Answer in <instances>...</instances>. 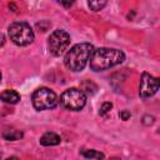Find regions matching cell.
Listing matches in <instances>:
<instances>
[{
    "instance_id": "1",
    "label": "cell",
    "mask_w": 160,
    "mask_h": 160,
    "mask_svg": "<svg viewBox=\"0 0 160 160\" xmlns=\"http://www.w3.org/2000/svg\"><path fill=\"white\" fill-rule=\"evenodd\" d=\"M124 60H125V54L121 50L110 49V48H99V49H94L89 59V64L92 71H104L121 64Z\"/></svg>"
},
{
    "instance_id": "2",
    "label": "cell",
    "mask_w": 160,
    "mask_h": 160,
    "mask_svg": "<svg viewBox=\"0 0 160 160\" xmlns=\"http://www.w3.org/2000/svg\"><path fill=\"white\" fill-rule=\"evenodd\" d=\"M94 51V46L89 42H80L74 45L64 58L65 66L71 71H81L89 62V59Z\"/></svg>"
},
{
    "instance_id": "3",
    "label": "cell",
    "mask_w": 160,
    "mask_h": 160,
    "mask_svg": "<svg viewBox=\"0 0 160 160\" xmlns=\"http://www.w3.org/2000/svg\"><path fill=\"white\" fill-rule=\"evenodd\" d=\"M9 38L10 40L18 46H26L34 41V31L26 22H12L9 29Z\"/></svg>"
},
{
    "instance_id": "4",
    "label": "cell",
    "mask_w": 160,
    "mask_h": 160,
    "mask_svg": "<svg viewBox=\"0 0 160 160\" xmlns=\"http://www.w3.org/2000/svg\"><path fill=\"white\" fill-rule=\"evenodd\" d=\"M31 101H32V106L36 110L41 111V110H50L56 108L59 99L56 94L49 88H39L32 92Z\"/></svg>"
},
{
    "instance_id": "5",
    "label": "cell",
    "mask_w": 160,
    "mask_h": 160,
    "mask_svg": "<svg viewBox=\"0 0 160 160\" xmlns=\"http://www.w3.org/2000/svg\"><path fill=\"white\" fill-rule=\"evenodd\" d=\"M86 104V95L76 88L65 90L60 95V105L70 111H80Z\"/></svg>"
},
{
    "instance_id": "6",
    "label": "cell",
    "mask_w": 160,
    "mask_h": 160,
    "mask_svg": "<svg viewBox=\"0 0 160 160\" xmlns=\"http://www.w3.org/2000/svg\"><path fill=\"white\" fill-rule=\"evenodd\" d=\"M70 45V35L61 29L54 30L48 39V49L52 56H60Z\"/></svg>"
},
{
    "instance_id": "7",
    "label": "cell",
    "mask_w": 160,
    "mask_h": 160,
    "mask_svg": "<svg viewBox=\"0 0 160 160\" xmlns=\"http://www.w3.org/2000/svg\"><path fill=\"white\" fill-rule=\"evenodd\" d=\"M159 90V79L148 74L142 72L140 78V85H139V95L142 99H148L154 96Z\"/></svg>"
},
{
    "instance_id": "8",
    "label": "cell",
    "mask_w": 160,
    "mask_h": 160,
    "mask_svg": "<svg viewBox=\"0 0 160 160\" xmlns=\"http://www.w3.org/2000/svg\"><path fill=\"white\" fill-rule=\"evenodd\" d=\"M60 141H61L60 136L58 134H55V132H51V131L45 132L40 138V144L42 146H55V145H59Z\"/></svg>"
},
{
    "instance_id": "9",
    "label": "cell",
    "mask_w": 160,
    "mask_h": 160,
    "mask_svg": "<svg viewBox=\"0 0 160 160\" xmlns=\"http://www.w3.org/2000/svg\"><path fill=\"white\" fill-rule=\"evenodd\" d=\"M0 99L6 104H18L20 101V95L15 90H5L0 94Z\"/></svg>"
},
{
    "instance_id": "10",
    "label": "cell",
    "mask_w": 160,
    "mask_h": 160,
    "mask_svg": "<svg viewBox=\"0 0 160 160\" xmlns=\"http://www.w3.org/2000/svg\"><path fill=\"white\" fill-rule=\"evenodd\" d=\"M80 90H81L85 95L91 96V95L96 94V91H98V85H96L94 81H91V80H84V81H81V84H80Z\"/></svg>"
},
{
    "instance_id": "11",
    "label": "cell",
    "mask_w": 160,
    "mask_h": 160,
    "mask_svg": "<svg viewBox=\"0 0 160 160\" xmlns=\"http://www.w3.org/2000/svg\"><path fill=\"white\" fill-rule=\"evenodd\" d=\"M22 136H24L22 131L18 129H6L2 131V138L8 141H16V140H20Z\"/></svg>"
},
{
    "instance_id": "12",
    "label": "cell",
    "mask_w": 160,
    "mask_h": 160,
    "mask_svg": "<svg viewBox=\"0 0 160 160\" xmlns=\"http://www.w3.org/2000/svg\"><path fill=\"white\" fill-rule=\"evenodd\" d=\"M108 4V0H88V5L92 11L102 10Z\"/></svg>"
},
{
    "instance_id": "13",
    "label": "cell",
    "mask_w": 160,
    "mask_h": 160,
    "mask_svg": "<svg viewBox=\"0 0 160 160\" xmlns=\"http://www.w3.org/2000/svg\"><path fill=\"white\" fill-rule=\"evenodd\" d=\"M80 154L86 159H104L105 155L96 150H80Z\"/></svg>"
},
{
    "instance_id": "14",
    "label": "cell",
    "mask_w": 160,
    "mask_h": 160,
    "mask_svg": "<svg viewBox=\"0 0 160 160\" xmlns=\"http://www.w3.org/2000/svg\"><path fill=\"white\" fill-rule=\"evenodd\" d=\"M112 109V104L110 102V101H106V102H104L102 105H101V108H100V111H99V114L101 115V116H105L110 110Z\"/></svg>"
},
{
    "instance_id": "15",
    "label": "cell",
    "mask_w": 160,
    "mask_h": 160,
    "mask_svg": "<svg viewBox=\"0 0 160 160\" xmlns=\"http://www.w3.org/2000/svg\"><path fill=\"white\" fill-rule=\"evenodd\" d=\"M154 120H155V118L152 115H145L142 118V124L144 125H152L154 124Z\"/></svg>"
},
{
    "instance_id": "16",
    "label": "cell",
    "mask_w": 160,
    "mask_h": 160,
    "mask_svg": "<svg viewBox=\"0 0 160 160\" xmlns=\"http://www.w3.org/2000/svg\"><path fill=\"white\" fill-rule=\"evenodd\" d=\"M119 116L121 118V120H124V121H126V120H129V119H130V116H131V114H130V111H129V110H122V111H120V114H119Z\"/></svg>"
},
{
    "instance_id": "17",
    "label": "cell",
    "mask_w": 160,
    "mask_h": 160,
    "mask_svg": "<svg viewBox=\"0 0 160 160\" xmlns=\"http://www.w3.org/2000/svg\"><path fill=\"white\" fill-rule=\"evenodd\" d=\"M54 1H56V2L61 4V5H62V6H65V8H69V6H71V5L74 4V1H75V0H54Z\"/></svg>"
},
{
    "instance_id": "18",
    "label": "cell",
    "mask_w": 160,
    "mask_h": 160,
    "mask_svg": "<svg viewBox=\"0 0 160 160\" xmlns=\"http://www.w3.org/2000/svg\"><path fill=\"white\" fill-rule=\"evenodd\" d=\"M5 41H6V39H5V35L0 32V48H1V46L5 44Z\"/></svg>"
},
{
    "instance_id": "19",
    "label": "cell",
    "mask_w": 160,
    "mask_h": 160,
    "mask_svg": "<svg viewBox=\"0 0 160 160\" xmlns=\"http://www.w3.org/2000/svg\"><path fill=\"white\" fill-rule=\"evenodd\" d=\"M0 81H1V72H0Z\"/></svg>"
}]
</instances>
